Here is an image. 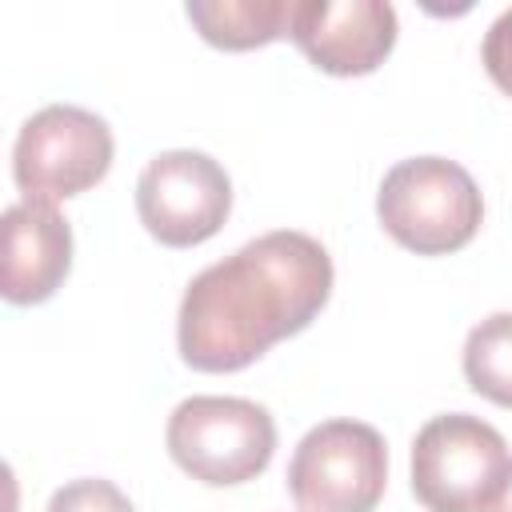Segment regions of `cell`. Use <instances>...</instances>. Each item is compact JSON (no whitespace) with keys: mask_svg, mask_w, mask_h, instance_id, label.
Here are the masks:
<instances>
[{"mask_svg":"<svg viewBox=\"0 0 512 512\" xmlns=\"http://www.w3.org/2000/svg\"><path fill=\"white\" fill-rule=\"evenodd\" d=\"M332 296V256L308 232H264L184 288L176 344L196 372H240L304 332Z\"/></svg>","mask_w":512,"mask_h":512,"instance_id":"1","label":"cell"},{"mask_svg":"<svg viewBox=\"0 0 512 512\" xmlns=\"http://www.w3.org/2000/svg\"><path fill=\"white\" fill-rule=\"evenodd\" d=\"M196 32L212 48L248 52L288 36V0H216V4H188L184 8Z\"/></svg>","mask_w":512,"mask_h":512,"instance_id":"10","label":"cell"},{"mask_svg":"<svg viewBox=\"0 0 512 512\" xmlns=\"http://www.w3.org/2000/svg\"><path fill=\"white\" fill-rule=\"evenodd\" d=\"M48 512H136V508L112 480L80 476V480H68L64 488L52 492Z\"/></svg>","mask_w":512,"mask_h":512,"instance_id":"12","label":"cell"},{"mask_svg":"<svg viewBox=\"0 0 512 512\" xmlns=\"http://www.w3.org/2000/svg\"><path fill=\"white\" fill-rule=\"evenodd\" d=\"M284 480L300 512H376L388 484L384 436L364 420H324L304 432Z\"/></svg>","mask_w":512,"mask_h":512,"instance_id":"5","label":"cell"},{"mask_svg":"<svg viewBox=\"0 0 512 512\" xmlns=\"http://www.w3.org/2000/svg\"><path fill=\"white\" fill-rule=\"evenodd\" d=\"M112 128L76 104H48L20 124L12 176L28 200H68L96 188L112 168Z\"/></svg>","mask_w":512,"mask_h":512,"instance_id":"6","label":"cell"},{"mask_svg":"<svg viewBox=\"0 0 512 512\" xmlns=\"http://www.w3.org/2000/svg\"><path fill=\"white\" fill-rule=\"evenodd\" d=\"M492 512H512V472H508V480H504V488H500V496H496Z\"/></svg>","mask_w":512,"mask_h":512,"instance_id":"14","label":"cell"},{"mask_svg":"<svg viewBox=\"0 0 512 512\" xmlns=\"http://www.w3.org/2000/svg\"><path fill=\"white\" fill-rule=\"evenodd\" d=\"M508 472V444L480 416H432L412 440V492L428 512H492Z\"/></svg>","mask_w":512,"mask_h":512,"instance_id":"4","label":"cell"},{"mask_svg":"<svg viewBox=\"0 0 512 512\" xmlns=\"http://www.w3.org/2000/svg\"><path fill=\"white\" fill-rule=\"evenodd\" d=\"M232 212V180L220 160L192 148L160 152L136 180V216L164 248L212 240Z\"/></svg>","mask_w":512,"mask_h":512,"instance_id":"7","label":"cell"},{"mask_svg":"<svg viewBox=\"0 0 512 512\" xmlns=\"http://www.w3.org/2000/svg\"><path fill=\"white\" fill-rule=\"evenodd\" d=\"M464 380L476 396L512 408V312H492L468 332Z\"/></svg>","mask_w":512,"mask_h":512,"instance_id":"11","label":"cell"},{"mask_svg":"<svg viewBox=\"0 0 512 512\" xmlns=\"http://www.w3.org/2000/svg\"><path fill=\"white\" fill-rule=\"evenodd\" d=\"M396 32V8L384 0H288V40L328 76L376 72Z\"/></svg>","mask_w":512,"mask_h":512,"instance_id":"8","label":"cell"},{"mask_svg":"<svg viewBox=\"0 0 512 512\" xmlns=\"http://www.w3.org/2000/svg\"><path fill=\"white\" fill-rule=\"evenodd\" d=\"M384 232L416 256L460 252L484 220V200L468 168L448 156H412L384 172L376 192Z\"/></svg>","mask_w":512,"mask_h":512,"instance_id":"2","label":"cell"},{"mask_svg":"<svg viewBox=\"0 0 512 512\" xmlns=\"http://www.w3.org/2000/svg\"><path fill=\"white\" fill-rule=\"evenodd\" d=\"M168 456L200 484L232 488L256 480L276 452V420L244 396H188L164 428Z\"/></svg>","mask_w":512,"mask_h":512,"instance_id":"3","label":"cell"},{"mask_svg":"<svg viewBox=\"0 0 512 512\" xmlns=\"http://www.w3.org/2000/svg\"><path fill=\"white\" fill-rule=\"evenodd\" d=\"M480 60H484L488 76L496 80V88L512 96V8H504L488 24L484 44H480Z\"/></svg>","mask_w":512,"mask_h":512,"instance_id":"13","label":"cell"},{"mask_svg":"<svg viewBox=\"0 0 512 512\" xmlns=\"http://www.w3.org/2000/svg\"><path fill=\"white\" fill-rule=\"evenodd\" d=\"M72 268V228L48 200H16L4 212L0 292L8 304L48 300Z\"/></svg>","mask_w":512,"mask_h":512,"instance_id":"9","label":"cell"}]
</instances>
